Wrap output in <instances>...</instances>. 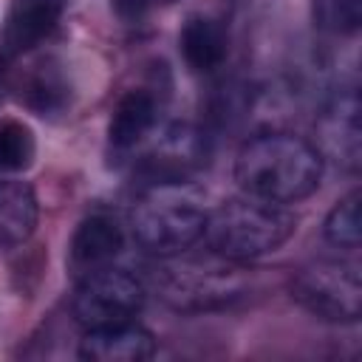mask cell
Returning a JSON list of instances; mask_svg holds the SVG:
<instances>
[{
  "label": "cell",
  "mask_w": 362,
  "mask_h": 362,
  "mask_svg": "<svg viewBox=\"0 0 362 362\" xmlns=\"http://www.w3.org/2000/svg\"><path fill=\"white\" fill-rule=\"evenodd\" d=\"M20 99L37 110V113H59L68 102V82L59 71V65H54L51 59L48 62H37L25 79H23V90H20Z\"/></svg>",
  "instance_id": "cell-15"
},
{
  "label": "cell",
  "mask_w": 362,
  "mask_h": 362,
  "mask_svg": "<svg viewBox=\"0 0 362 362\" xmlns=\"http://www.w3.org/2000/svg\"><path fill=\"white\" fill-rule=\"evenodd\" d=\"M37 195L20 178H0V249L25 243L37 226Z\"/></svg>",
  "instance_id": "cell-13"
},
{
  "label": "cell",
  "mask_w": 362,
  "mask_h": 362,
  "mask_svg": "<svg viewBox=\"0 0 362 362\" xmlns=\"http://www.w3.org/2000/svg\"><path fill=\"white\" fill-rule=\"evenodd\" d=\"M252 286V274L240 260L223 257L212 249L204 255H167L153 269L156 294L181 314L218 311L238 303Z\"/></svg>",
  "instance_id": "cell-2"
},
{
  "label": "cell",
  "mask_w": 362,
  "mask_h": 362,
  "mask_svg": "<svg viewBox=\"0 0 362 362\" xmlns=\"http://www.w3.org/2000/svg\"><path fill=\"white\" fill-rule=\"evenodd\" d=\"M204 223L206 206L184 181L153 184L130 212V232L136 243L156 257L195 246L204 238Z\"/></svg>",
  "instance_id": "cell-4"
},
{
  "label": "cell",
  "mask_w": 362,
  "mask_h": 362,
  "mask_svg": "<svg viewBox=\"0 0 362 362\" xmlns=\"http://www.w3.org/2000/svg\"><path fill=\"white\" fill-rule=\"evenodd\" d=\"M297 229V218L286 204H274L257 195H235L215 209H206L204 238L206 246L232 260H255L280 249Z\"/></svg>",
  "instance_id": "cell-3"
},
{
  "label": "cell",
  "mask_w": 362,
  "mask_h": 362,
  "mask_svg": "<svg viewBox=\"0 0 362 362\" xmlns=\"http://www.w3.org/2000/svg\"><path fill=\"white\" fill-rule=\"evenodd\" d=\"M156 354V337L139 322H119L85 331L79 356L88 362H144Z\"/></svg>",
  "instance_id": "cell-10"
},
{
  "label": "cell",
  "mask_w": 362,
  "mask_h": 362,
  "mask_svg": "<svg viewBox=\"0 0 362 362\" xmlns=\"http://www.w3.org/2000/svg\"><path fill=\"white\" fill-rule=\"evenodd\" d=\"M122 243H124V235L116 218L93 212L76 226L71 238V263L82 272L110 266L113 257L122 252Z\"/></svg>",
  "instance_id": "cell-11"
},
{
  "label": "cell",
  "mask_w": 362,
  "mask_h": 362,
  "mask_svg": "<svg viewBox=\"0 0 362 362\" xmlns=\"http://www.w3.org/2000/svg\"><path fill=\"white\" fill-rule=\"evenodd\" d=\"M144 300H147V291L136 274H130L127 269L102 266V269L85 272V277L74 291L71 311H74V320L85 331H90V328L136 320V314L144 308Z\"/></svg>",
  "instance_id": "cell-6"
},
{
  "label": "cell",
  "mask_w": 362,
  "mask_h": 362,
  "mask_svg": "<svg viewBox=\"0 0 362 362\" xmlns=\"http://www.w3.org/2000/svg\"><path fill=\"white\" fill-rule=\"evenodd\" d=\"M322 161L317 144L286 130H269L243 141L235 156V181L246 195L294 204L320 187Z\"/></svg>",
  "instance_id": "cell-1"
},
{
  "label": "cell",
  "mask_w": 362,
  "mask_h": 362,
  "mask_svg": "<svg viewBox=\"0 0 362 362\" xmlns=\"http://www.w3.org/2000/svg\"><path fill=\"white\" fill-rule=\"evenodd\" d=\"M156 124V99L147 90H127L107 122V141L113 150H133L139 147Z\"/></svg>",
  "instance_id": "cell-14"
},
{
  "label": "cell",
  "mask_w": 362,
  "mask_h": 362,
  "mask_svg": "<svg viewBox=\"0 0 362 362\" xmlns=\"http://www.w3.org/2000/svg\"><path fill=\"white\" fill-rule=\"evenodd\" d=\"M294 300L320 320L356 322L362 314V274L354 260H314L291 280Z\"/></svg>",
  "instance_id": "cell-5"
},
{
  "label": "cell",
  "mask_w": 362,
  "mask_h": 362,
  "mask_svg": "<svg viewBox=\"0 0 362 362\" xmlns=\"http://www.w3.org/2000/svg\"><path fill=\"white\" fill-rule=\"evenodd\" d=\"M62 8L65 0H11L0 31V54L14 59L37 48L59 23Z\"/></svg>",
  "instance_id": "cell-9"
},
{
  "label": "cell",
  "mask_w": 362,
  "mask_h": 362,
  "mask_svg": "<svg viewBox=\"0 0 362 362\" xmlns=\"http://www.w3.org/2000/svg\"><path fill=\"white\" fill-rule=\"evenodd\" d=\"M206 164V136L192 124H170L144 150L139 170L153 181H187Z\"/></svg>",
  "instance_id": "cell-7"
},
{
  "label": "cell",
  "mask_w": 362,
  "mask_h": 362,
  "mask_svg": "<svg viewBox=\"0 0 362 362\" xmlns=\"http://www.w3.org/2000/svg\"><path fill=\"white\" fill-rule=\"evenodd\" d=\"M178 45L184 54V62L198 71V74H209L215 68H221V62L226 59V28L221 25V20L206 17V14H192L181 34H178Z\"/></svg>",
  "instance_id": "cell-12"
},
{
  "label": "cell",
  "mask_w": 362,
  "mask_h": 362,
  "mask_svg": "<svg viewBox=\"0 0 362 362\" xmlns=\"http://www.w3.org/2000/svg\"><path fill=\"white\" fill-rule=\"evenodd\" d=\"M141 6H147V3H170V0H139Z\"/></svg>",
  "instance_id": "cell-20"
},
{
  "label": "cell",
  "mask_w": 362,
  "mask_h": 362,
  "mask_svg": "<svg viewBox=\"0 0 362 362\" xmlns=\"http://www.w3.org/2000/svg\"><path fill=\"white\" fill-rule=\"evenodd\" d=\"M359 201H362L359 189H351L345 198H339L331 206L325 226H322L328 243H334L339 249H356L359 246V240H362V235H359Z\"/></svg>",
  "instance_id": "cell-16"
},
{
  "label": "cell",
  "mask_w": 362,
  "mask_h": 362,
  "mask_svg": "<svg viewBox=\"0 0 362 362\" xmlns=\"http://www.w3.org/2000/svg\"><path fill=\"white\" fill-rule=\"evenodd\" d=\"M8 65H11V59L0 54V99H3L6 88H8V74H11V71H8Z\"/></svg>",
  "instance_id": "cell-19"
},
{
  "label": "cell",
  "mask_w": 362,
  "mask_h": 362,
  "mask_svg": "<svg viewBox=\"0 0 362 362\" xmlns=\"http://www.w3.org/2000/svg\"><path fill=\"white\" fill-rule=\"evenodd\" d=\"M320 156L331 158L348 173L359 170L362 158V130H359V93L354 88L337 90L317 116Z\"/></svg>",
  "instance_id": "cell-8"
},
{
  "label": "cell",
  "mask_w": 362,
  "mask_h": 362,
  "mask_svg": "<svg viewBox=\"0 0 362 362\" xmlns=\"http://www.w3.org/2000/svg\"><path fill=\"white\" fill-rule=\"evenodd\" d=\"M37 153L34 133L14 119L0 122V173H23Z\"/></svg>",
  "instance_id": "cell-17"
},
{
  "label": "cell",
  "mask_w": 362,
  "mask_h": 362,
  "mask_svg": "<svg viewBox=\"0 0 362 362\" xmlns=\"http://www.w3.org/2000/svg\"><path fill=\"white\" fill-rule=\"evenodd\" d=\"M311 14L322 31L354 34L362 17L359 0H311Z\"/></svg>",
  "instance_id": "cell-18"
}]
</instances>
